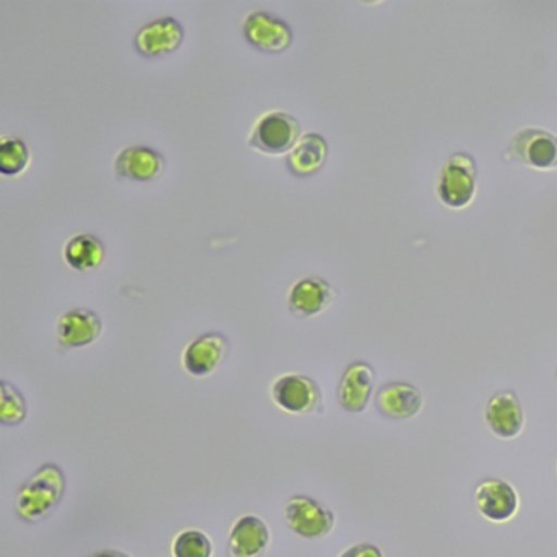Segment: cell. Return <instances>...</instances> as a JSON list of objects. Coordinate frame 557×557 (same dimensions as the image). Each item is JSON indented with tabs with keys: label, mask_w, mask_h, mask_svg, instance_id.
I'll use <instances>...</instances> for the list:
<instances>
[{
	"label": "cell",
	"mask_w": 557,
	"mask_h": 557,
	"mask_svg": "<svg viewBox=\"0 0 557 557\" xmlns=\"http://www.w3.org/2000/svg\"><path fill=\"white\" fill-rule=\"evenodd\" d=\"M67 481L63 469L57 465L41 466L32 478L18 488L15 511L28 523L45 520L66 494Z\"/></svg>",
	"instance_id": "1"
},
{
	"label": "cell",
	"mask_w": 557,
	"mask_h": 557,
	"mask_svg": "<svg viewBox=\"0 0 557 557\" xmlns=\"http://www.w3.org/2000/svg\"><path fill=\"white\" fill-rule=\"evenodd\" d=\"M478 191V165L468 152L458 151L446 159L436 181V197L446 208L462 210Z\"/></svg>",
	"instance_id": "2"
},
{
	"label": "cell",
	"mask_w": 557,
	"mask_h": 557,
	"mask_svg": "<svg viewBox=\"0 0 557 557\" xmlns=\"http://www.w3.org/2000/svg\"><path fill=\"white\" fill-rule=\"evenodd\" d=\"M301 139V125L286 112H269L260 116L250 133L249 148L269 156L285 154Z\"/></svg>",
	"instance_id": "3"
},
{
	"label": "cell",
	"mask_w": 557,
	"mask_h": 557,
	"mask_svg": "<svg viewBox=\"0 0 557 557\" xmlns=\"http://www.w3.org/2000/svg\"><path fill=\"white\" fill-rule=\"evenodd\" d=\"M272 399L283 412L311 416L324 412L321 387L306 374H285L272 386Z\"/></svg>",
	"instance_id": "4"
},
{
	"label": "cell",
	"mask_w": 557,
	"mask_h": 557,
	"mask_svg": "<svg viewBox=\"0 0 557 557\" xmlns=\"http://www.w3.org/2000/svg\"><path fill=\"white\" fill-rule=\"evenodd\" d=\"M505 156L536 171H554L557 169V136L546 129H520L510 139Z\"/></svg>",
	"instance_id": "5"
},
{
	"label": "cell",
	"mask_w": 557,
	"mask_h": 557,
	"mask_svg": "<svg viewBox=\"0 0 557 557\" xmlns=\"http://www.w3.org/2000/svg\"><path fill=\"white\" fill-rule=\"evenodd\" d=\"M243 35L253 50L265 54L285 53L295 40L292 27L267 11L250 12L244 21Z\"/></svg>",
	"instance_id": "6"
},
{
	"label": "cell",
	"mask_w": 557,
	"mask_h": 557,
	"mask_svg": "<svg viewBox=\"0 0 557 557\" xmlns=\"http://www.w3.org/2000/svg\"><path fill=\"white\" fill-rule=\"evenodd\" d=\"M285 521L289 530L305 540H321L335 527V515L331 508L308 495H295L285 507Z\"/></svg>",
	"instance_id": "7"
},
{
	"label": "cell",
	"mask_w": 557,
	"mask_h": 557,
	"mask_svg": "<svg viewBox=\"0 0 557 557\" xmlns=\"http://www.w3.org/2000/svg\"><path fill=\"white\" fill-rule=\"evenodd\" d=\"M184 40L185 30L181 22L174 17H162L139 28L135 37V48L139 57L158 60L175 53Z\"/></svg>",
	"instance_id": "8"
},
{
	"label": "cell",
	"mask_w": 557,
	"mask_h": 557,
	"mask_svg": "<svg viewBox=\"0 0 557 557\" xmlns=\"http://www.w3.org/2000/svg\"><path fill=\"white\" fill-rule=\"evenodd\" d=\"M474 504L479 513L492 523H507L520 508L513 485L502 479H485L475 487Z\"/></svg>",
	"instance_id": "9"
},
{
	"label": "cell",
	"mask_w": 557,
	"mask_h": 557,
	"mask_svg": "<svg viewBox=\"0 0 557 557\" xmlns=\"http://www.w3.org/2000/svg\"><path fill=\"white\" fill-rule=\"evenodd\" d=\"M227 351H230V341L226 335L220 332H208L185 347L182 363L191 376H210L223 363Z\"/></svg>",
	"instance_id": "10"
},
{
	"label": "cell",
	"mask_w": 557,
	"mask_h": 557,
	"mask_svg": "<svg viewBox=\"0 0 557 557\" xmlns=\"http://www.w3.org/2000/svg\"><path fill=\"white\" fill-rule=\"evenodd\" d=\"M484 419L497 438H517L524 426L523 407L517 394L511 391L494 394L485 404Z\"/></svg>",
	"instance_id": "11"
},
{
	"label": "cell",
	"mask_w": 557,
	"mask_h": 557,
	"mask_svg": "<svg viewBox=\"0 0 557 557\" xmlns=\"http://www.w3.org/2000/svg\"><path fill=\"white\" fill-rule=\"evenodd\" d=\"M334 286L319 276L298 280L288 293V308L298 318H314L331 308L335 301Z\"/></svg>",
	"instance_id": "12"
},
{
	"label": "cell",
	"mask_w": 557,
	"mask_h": 557,
	"mask_svg": "<svg viewBox=\"0 0 557 557\" xmlns=\"http://www.w3.org/2000/svg\"><path fill=\"white\" fill-rule=\"evenodd\" d=\"M103 322L97 312L86 308L71 309L58 319V344L63 348H84L99 341Z\"/></svg>",
	"instance_id": "13"
},
{
	"label": "cell",
	"mask_w": 557,
	"mask_h": 557,
	"mask_svg": "<svg viewBox=\"0 0 557 557\" xmlns=\"http://www.w3.org/2000/svg\"><path fill=\"white\" fill-rule=\"evenodd\" d=\"M373 368L364 361H354L342 374L337 391L338 404L347 412H364L373 396Z\"/></svg>",
	"instance_id": "14"
},
{
	"label": "cell",
	"mask_w": 557,
	"mask_h": 557,
	"mask_svg": "<svg viewBox=\"0 0 557 557\" xmlns=\"http://www.w3.org/2000/svg\"><path fill=\"white\" fill-rule=\"evenodd\" d=\"M113 168L115 174L125 181L151 182L164 172L165 159L148 146H129L119 152Z\"/></svg>",
	"instance_id": "15"
},
{
	"label": "cell",
	"mask_w": 557,
	"mask_h": 557,
	"mask_svg": "<svg viewBox=\"0 0 557 557\" xmlns=\"http://www.w3.org/2000/svg\"><path fill=\"white\" fill-rule=\"evenodd\" d=\"M377 412L389 420L413 419L422 410L423 396L419 387L409 383H387L374 397Z\"/></svg>",
	"instance_id": "16"
},
{
	"label": "cell",
	"mask_w": 557,
	"mask_h": 557,
	"mask_svg": "<svg viewBox=\"0 0 557 557\" xmlns=\"http://www.w3.org/2000/svg\"><path fill=\"white\" fill-rule=\"evenodd\" d=\"M270 544V531L265 521L256 515H244L230 531L227 556L262 557Z\"/></svg>",
	"instance_id": "17"
},
{
	"label": "cell",
	"mask_w": 557,
	"mask_h": 557,
	"mask_svg": "<svg viewBox=\"0 0 557 557\" xmlns=\"http://www.w3.org/2000/svg\"><path fill=\"white\" fill-rule=\"evenodd\" d=\"M329 158V145L319 133H306L288 152L286 165L299 178L312 177L322 171Z\"/></svg>",
	"instance_id": "18"
},
{
	"label": "cell",
	"mask_w": 557,
	"mask_h": 557,
	"mask_svg": "<svg viewBox=\"0 0 557 557\" xmlns=\"http://www.w3.org/2000/svg\"><path fill=\"white\" fill-rule=\"evenodd\" d=\"M106 246L92 234H77L64 246V260L76 272H90L99 269L106 259Z\"/></svg>",
	"instance_id": "19"
},
{
	"label": "cell",
	"mask_w": 557,
	"mask_h": 557,
	"mask_svg": "<svg viewBox=\"0 0 557 557\" xmlns=\"http://www.w3.org/2000/svg\"><path fill=\"white\" fill-rule=\"evenodd\" d=\"M30 148L24 139L9 136L0 143V172L9 177H18L30 165Z\"/></svg>",
	"instance_id": "20"
},
{
	"label": "cell",
	"mask_w": 557,
	"mask_h": 557,
	"mask_svg": "<svg viewBox=\"0 0 557 557\" xmlns=\"http://www.w3.org/2000/svg\"><path fill=\"white\" fill-rule=\"evenodd\" d=\"M28 416L27 400L24 394L12 386L8 381H2L0 386V419L4 425H21Z\"/></svg>",
	"instance_id": "21"
},
{
	"label": "cell",
	"mask_w": 557,
	"mask_h": 557,
	"mask_svg": "<svg viewBox=\"0 0 557 557\" xmlns=\"http://www.w3.org/2000/svg\"><path fill=\"white\" fill-rule=\"evenodd\" d=\"M213 543L203 531H182L172 543V557H213Z\"/></svg>",
	"instance_id": "22"
},
{
	"label": "cell",
	"mask_w": 557,
	"mask_h": 557,
	"mask_svg": "<svg viewBox=\"0 0 557 557\" xmlns=\"http://www.w3.org/2000/svg\"><path fill=\"white\" fill-rule=\"evenodd\" d=\"M338 557H383L380 547L374 546L370 543L355 544V546L348 547Z\"/></svg>",
	"instance_id": "23"
},
{
	"label": "cell",
	"mask_w": 557,
	"mask_h": 557,
	"mask_svg": "<svg viewBox=\"0 0 557 557\" xmlns=\"http://www.w3.org/2000/svg\"><path fill=\"white\" fill-rule=\"evenodd\" d=\"M89 557H132L129 554L123 553V550L119 549H103L97 550L92 556Z\"/></svg>",
	"instance_id": "24"
},
{
	"label": "cell",
	"mask_w": 557,
	"mask_h": 557,
	"mask_svg": "<svg viewBox=\"0 0 557 557\" xmlns=\"http://www.w3.org/2000/svg\"><path fill=\"white\" fill-rule=\"evenodd\" d=\"M554 374H556V380H557V367H556V371H554Z\"/></svg>",
	"instance_id": "25"
}]
</instances>
